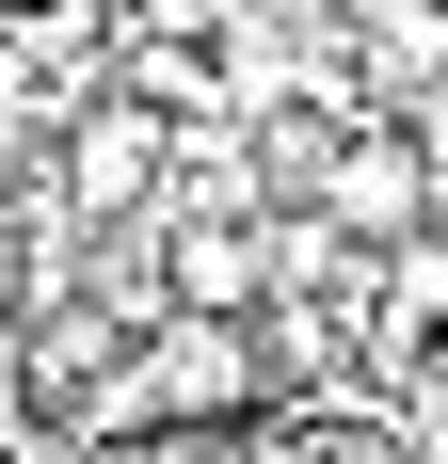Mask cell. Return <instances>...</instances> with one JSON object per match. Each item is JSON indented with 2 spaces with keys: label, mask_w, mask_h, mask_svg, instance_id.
Listing matches in <instances>:
<instances>
[{
  "label": "cell",
  "mask_w": 448,
  "mask_h": 464,
  "mask_svg": "<svg viewBox=\"0 0 448 464\" xmlns=\"http://www.w3.org/2000/svg\"><path fill=\"white\" fill-rule=\"evenodd\" d=\"M112 401H129V417H177V432L240 417V401H257V336H240V304H177V321H161V353H144Z\"/></svg>",
  "instance_id": "1"
},
{
  "label": "cell",
  "mask_w": 448,
  "mask_h": 464,
  "mask_svg": "<svg viewBox=\"0 0 448 464\" xmlns=\"http://www.w3.org/2000/svg\"><path fill=\"white\" fill-rule=\"evenodd\" d=\"M320 225L401 240V225H416V144H336V160H320Z\"/></svg>",
  "instance_id": "2"
},
{
  "label": "cell",
  "mask_w": 448,
  "mask_h": 464,
  "mask_svg": "<svg viewBox=\"0 0 448 464\" xmlns=\"http://www.w3.org/2000/svg\"><path fill=\"white\" fill-rule=\"evenodd\" d=\"M144 177H161V112H129V96H112V112H81V144H64V192H81V208H129Z\"/></svg>",
  "instance_id": "3"
},
{
  "label": "cell",
  "mask_w": 448,
  "mask_h": 464,
  "mask_svg": "<svg viewBox=\"0 0 448 464\" xmlns=\"http://www.w3.org/2000/svg\"><path fill=\"white\" fill-rule=\"evenodd\" d=\"M177 304H257V240H192V256H177Z\"/></svg>",
  "instance_id": "4"
}]
</instances>
